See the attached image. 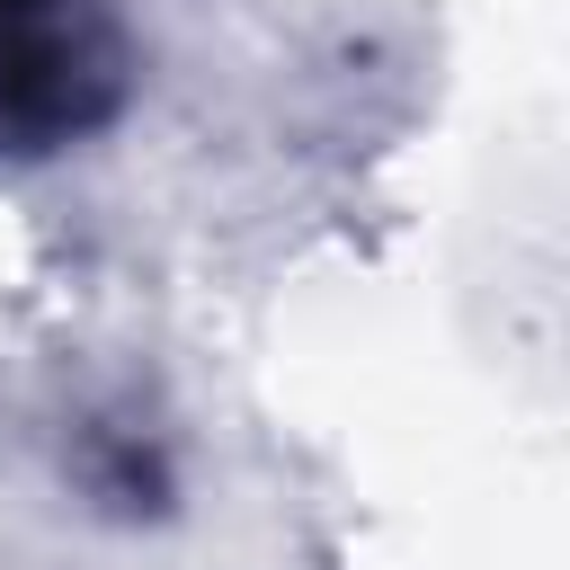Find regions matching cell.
Returning a JSON list of instances; mask_svg holds the SVG:
<instances>
[{
  "instance_id": "obj_1",
  "label": "cell",
  "mask_w": 570,
  "mask_h": 570,
  "mask_svg": "<svg viewBox=\"0 0 570 570\" xmlns=\"http://www.w3.org/2000/svg\"><path fill=\"white\" fill-rule=\"evenodd\" d=\"M134 71L116 0H0V178L53 169L116 134Z\"/></svg>"
},
{
  "instance_id": "obj_2",
  "label": "cell",
  "mask_w": 570,
  "mask_h": 570,
  "mask_svg": "<svg viewBox=\"0 0 570 570\" xmlns=\"http://www.w3.org/2000/svg\"><path fill=\"white\" fill-rule=\"evenodd\" d=\"M62 472H71V490L98 517H125V525L160 517L178 499V454L151 428H134V419H80L71 445H62Z\"/></svg>"
}]
</instances>
